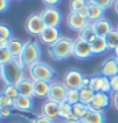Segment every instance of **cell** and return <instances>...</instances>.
I'll use <instances>...</instances> for the list:
<instances>
[{
    "label": "cell",
    "instance_id": "cell-1",
    "mask_svg": "<svg viewBox=\"0 0 118 123\" xmlns=\"http://www.w3.org/2000/svg\"><path fill=\"white\" fill-rule=\"evenodd\" d=\"M72 48H74V39L61 36L57 42L48 47V55L53 60L62 61L72 56Z\"/></svg>",
    "mask_w": 118,
    "mask_h": 123
},
{
    "label": "cell",
    "instance_id": "cell-2",
    "mask_svg": "<svg viewBox=\"0 0 118 123\" xmlns=\"http://www.w3.org/2000/svg\"><path fill=\"white\" fill-rule=\"evenodd\" d=\"M27 74H28V77L32 80H43L47 81V83H52L53 77H55L56 72L52 69L51 66L46 62H36L33 65H31L29 67L25 69Z\"/></svg>",
    "mask_w": 118,
    "mask_h": 123
},
{
    "label": "cell",
    "instance_id": "cell-3",
    "mask_svg": "<svg viewBox=\"0 0 118 123\" xmlns=\"http://www.w3.org/2000/svg\"><path fill=\"white\" fill-rule=\"evenodd\" d=\"M24 70L19 63L13 58L10 62L1 66V81L4 85L6 84H17L22 77H24Z\"/></svg>",
    "mask_w": 118,
    "mask_h": 123
},
{
    "label": "cell",
    "instance_id": "cell-4",
    "mask_svg": "<svg viewBox=\"0 0 118 123\" xmlns=\"http://www.w3.org/2000/svg\"><path fill=\"white\" fill-rule=\"evenodd\" d=\"M41 56H42V51H41L39 44L36 41L29 39L27 42H24V48L19 58H20L22 63H23V66L27 69V67H29L33 63L39 62Z\"/></svg>",
    "mask_w": 118,
    "mask_h": 123
},
{
    "label": "cell",
    "instance_id": "cell-5",
    "mask_svg": "<svg viewBox=\"0 0 118 123\" xmlns=\"http://www.w3.org/2000/svg\"><path fill=\"white\" fill-rule=\"evenodd\" d=\"M24 27H25L27 33L32 36V37H39V34L46 28L39 13H32V14H29L25 20Z\"/></svg>",
    "mask_w": 118,
    "mask_h": 123
},
{
    "label": "cell",
    "instance_id": "cell-6",
    "mask_svg": "<svg viewBox=\"0 0 118 123\" xmlns=\"http://www.w3.org/2000/svg\"><path fill=\"white\" fill-rule=\"evenodd\" d=\"M42 20L46 27H55L58 28V25L62 22V14L55 6H46L42 12H39Z\"/></svg>",
    "mask_w": 118,
    "mask_h": 123
},
{
    "label": "cell",
    "instance_id": "cell-7",
    "mask_svg": "<svg viewBox=\"0 0 118 123\" xmlns=\"http://www.w3.org/2000/svg\"><path fill=\"white\" fill-rule=\"evenodd\" d=\"M83 80H84V75L81 74L79 70L70 69V70H67L65 72L62 83L67 89H78V90H80L81 88H83Z\"/></svg>",
    "mask_w": 118,
    "mask_h": 123
},
{
    "label": "cell",
    "instance_id": "cell-8",
    "mask_svg": "<svg viewBox=\"0 0 118 123\" xmlns=\"http://www.w3.org/2000/svg\"><path fill=\"white\" fill-rule=\"evenodd\" d=\"M93 56V51L90 47V43L84 39L75 38L74 39V48H72V57L78 60H87Z\"/></svg>",
    "mask_w": 118,
    "mask_h": 123
},
{
    "label": "cell",
    "instance_id": "cell-9",
    "mask_svg": "<svg viewBox=\"0 0 118 123\" xmlns=\"http://www.w3.org/2000/svg\"><path fill=\"white\" fill-rule=\"evenodd\" d=\"M89 89H92L94 93L102 92V93H112L111 89V81L109 77H106L100 74H97L90 77V84H89Z\"/></svg>",
    "mask_w": 118,
    "mask_h": 123
},
{
    "label": "cell",
    "instance_id": "cell-10",
    "mask_svg": "<svg viewBox=\"0 0 118 123\" xmlns=\"http://www.w3.org/2000/svg\"><path fill=\"white\" fill-rule=\"evenodd\" d=\"M112 103V97L108 93H102V92H98L94 94V99L93 102L89 104V109L92 111H97V112H103L106 109L109 108Z\"/></svg>",
    "mask_w": 118,
    "mask_h": 123
},
{
    "label": "cell",
    "instance_id": "cell-11",
    "mask_svg": "<svg viewBox=\"0 0 118 123\" xmlns=\"http://www.w3.org/2000/svg\"><path fill=\"white\" fill-rule=\"evenodd\" d=\"M66 93H67V88L63 85V83L52 81L51 85H50V92H48L47 99L60 104L66 100Z\"/></svg>",
    "mask_w": 118,
    "mask_h": 123
},
{
    "label": "cell",
    "instance_id": "cell-12",
    "mask_svg": "<svg viewBox=\"0 0 118 123\" xmlns=\"http://www.w3.org/2000/svg\"><path fill=\"white\" fill-rule=\"evenodd\" d=\"M66 24H67V27H69L71 31L78 32L79 33L81 29L85 28V27L89 24V22H88L87 18H85L84 14L70 12L69 14H67V17H66Z\"/></svg>",
    "mask_w": 118,
    "mask_h": 123
},
{
    "label": "cell",
    "instance_id": "cell-13",
    "mask_svg": "<svg viewBox=\"0 0 118 123\" xmlns=\"http://www.w3.org/2000/svg\"><path fill=\"white\" fill-rule=\"evenodd\" d=\"M99 74L106 76V77H109V79L118 75V58H117V56L107 57L102 62L100 67H99Z\"/></svg>",
    "mask_w": 118,
    "mask_h": 123
},
{
    "label": "cell",
    "instance_id": "cell-14",
    "mask_svg": "<svg viewBox=\"0 0 118 123\" xmlns=\"http://www.w3.org/2000/svg\"><path fill=\"white\" fill-rule=\"evenodd\" d=\"M61 38V33H60V29L55 28V27H46L43 29V32L39 34V42L42 44H46V46H52L55 42H57L58 39Z\"/></svg>",
    "mask_w": 118,
    "mask_h": 123
},
{
    "label": "cell",
    "instance_id": "cell-15",
    "mask_svg": "<svg viewBox=\"0 0 118 123\" xmlns=\"http://www.w3.org/2000/svg\"><path fill=\"white\" fill-rule=\"evenodd\" d=\"M41 114L46 116L52 121L57 119V118H60V104L46 99L41 105Z\"/></svg>",
    "mask_w": 118,
    "mask_h": 123
},
{
    "label": "cell",
    "instance_id": "cell-16",
    "mask_svg": "<svg viewBox=\"0 0 118 123\" xmlns=\"http://www.w3.org/2000/svg\"><path fill=\"white\" fill-rule=\"evenodd\" d=\"M92 25L94 28L95 34H97L98 37H104V38H106L107 36L109 34L113 29H114L113 24L108 19H106V18H100V19H98L97 22L92 23Z\"/></svg>",
    "mask_w": 118,
    "mask_h": 123
},
{
    "label": "cell",
    "instance_id": "cell-17",
    "mask_svg": "<svg viewBox=\"0 0 118 123\" xmlns=\"http://www.w3.org/2000/svg\"><path fill=\"white\" fill-rule=\"evenodd\" d=\"M17 89L19 92V95L28 98H34V89H33V80L29 79L28 76H24L15 84Z\"/></svg>",
    "mask_w": 118,
    "mask_h": 123
},
{
    "label": "cell",
    "instance_id": "cell-18",
    "mask_svg": "<svg viewBox=\"0 0 118 123\" xmlns=\"http://www.w3.org/2000/svg\"><path fill=\"white\" fill-rule=\"evenodd\" d=\"M104 12H106L104 9H102L98 5H95L94 3L89 1L87 9H85V12H84V15L88 19L89 23H94V22H97L98 19H100V18H104Z\"/></svg>",
    "mask_w": 118,
    "mask_h": 123
},
{
    "label": "cell",
    "instance_id": "cell-19",
    "mask_svg": "<svg viewBox=\"0 0 118 123\" xmlns=\"http://www.w3.org/2000/svg\"><path fill=\"white\" fill-rule=\"evenodd\" d=\"M13 109L19 111V112H31L32 109H33V98H28V97L19 95L18 98L14 99Z\"/></svg>",
    "mask_w": 118,
    "mask_h": 123
},
{
    "label": "cell",
    "instance_id": "cell-20",
    "mask_svg": "<svg viewBox=\"0 0 118 123\" xmlns=\"http://www.w3.org/2000/svg\"><path fill=\"white\" fill-rule=\"evenodd\" d=\"M50 85L51 83L43 80H34L33 81V89H34V98H41L44 99L48 97V92H50Z\"/></svg>",
    "mask_w": 118,
    "mask_h": 123
},
{
    "label": "cell",
    "instance_id": "cell-21",
    "mask_svg": "<svg viewBox=\"0 0 118 123\" xmlns=\"http://www.w3.org/2000/svg\"><path fill=\"white\" fill-rule=\"evenodd\" d=\"M89 43H90V47H92L93 55H102V53L108 51L107 41L104 37H98V36H95Z\"/></svg>",
    "mask_w": 118,
    "mask_h": 123
},
{
    "label": "cell",
    "instance_id": "cell-22",
    "mask_svg": "<svg viewBox=\"0 0 118 123\" xmlns=\"http://www.w3.org/2000/svg\"><path fill=\"white\" fill-rule=\"evenodd\" d=\"M23 48H24V43L17 38H10L8 42V46H6V49L12 55L13 58L19 57L22 52H23Z\"/></svg>",
    "mask_w": 118,
    "mask_h": 123
},
{
    "label": "cell",
    "instance_id": "cell-23",
    "mask_svg": "<svg viewBox=\"0 0 118 123\" xmlns=\"http://www.w3.org/2000/svg\"><path fill=\"white\" fill-rule=\"evenodd\" d=\"M83 123H106V116L103 112H97L89 109L88 113L81 118Z\"/></svg>",
    "mask_w": 118,
    "mask_h": 123
},
{
    "label": "cell",
    "instance_id": "cell-24",
    "mask_svg": "<svg viewBox=\"0 0 118 123\" xmlns=\"http://www.w3.org/2000/svg\"><path fill=\"white\" fill-rule=\"evenodd\" d=\"M88 4H89V0H70L69 9H70V12H72V13H80V14H84Z\"/></svg>",
    "mask_w": 118,
    "mask_h": 123
},
{
    "label": "cell",
    "instance_id": "cell-25",
    "mask_svg": "<svg viewBox=\"0 0 118 123\" xmlns=\"http://www.w3.org/2000/svg\"><path fill=\"white\" fill-rule=\"evenodd\" d=\"M95 32H94V28H93V25L92 23H89L85 28H83L79 33H78V38L80 39H84V41H87V42H90L94 37H95Z\"/></svg>",
    "mask_w": 118,
    "mask_h": 123
},
{
    "label": "cell",
    "instance_id": "cell-26",
    "mask_svg": "<svg viewBox=\"0 0 118 123\" xmlns=\"http://www.w3.org/2000/svg\"><path fill=\"white\" fill-rule=\"evenodd\" d=\"M106 41H107L108 51H114L118 47V32L116 31V28L106 37Z\"/></svg>",
    "mask_w": 118,
    "mask_h": 123
},
{
    "label": "cell",
    "instance_id": "cell-27",
    "mask_svg": "<svg viewBox=\"0 0 118 123\" xmlns=\"http://www.w3.org/2000/svg\"><path fill=\"white\" fill-rule=\"evenodd\" d=\"M74 114L72 112V105L69 104L67 102H62L60 103V118H62L63 121H69V118Z\"/></svg>",
    "mask_w": 118,
    "mask_h": 123
},
{
    "label": "cell",
    "instance_id": "cell-28",
    "mask_svg": "<svg viewBox=\"0 0 118 123\" xmlns=\"http://www.w3.org/2000/svg\"><path fill=\"white\" fill-rule=\"evenodd\" d=\"M1 94H4L5 97L10 98L13 100L19 97V92H18V89H17V85H14V84H6V85H4L3 86V90H1Z\"/></svg>",
    "mask_w": 118,
    "mask_h": 123
},
{
    "label": "cell",
    "instance_id": "cell-29",
    "mask_svg": "<svg viewBox=\"0 0 118 123\" xmlns=\"http://www.w3.org/2000/svg\"><path fill=\"white\" fill-rule=\"evenodd\" d=\"M94 92L92 89H89V88H81L80 89V102L81 103H84V104H87V105H89L90 103L93 102V99H94Z\"/></svg>",
    "mask_w": 118,
    "mask_h": 123
},
{
    "label": "cell",
    "instance_id": "cell-30",
    "mask_svg": "<svg viewBox=\"0 0 118 123\" xmlns=\"http://www.w3.org/2000/svg\"><path fill=\"white\" fill-rule=\"evenodd\" d=\"M69 104L74 105L76 103H80V90L78 89H67L66 93V100Z\"/></svg>",
    "mask_w": 118,
    "mask_h": 123
},
{
    "label": "cell",
    "instance_id": "cell-31",
    "mask_svg": "<svg viewBox=\"0 0 118 123\" xmlns=\"http://www.w3.org/2000/svg\"><path fill=\"white\" fill-rule=\"evenodd\" d=\"M89 111V105H87V104H84V103H76L72 105V112H74V114L79 118V119H81L85 114L88 113Z\"/></svg>",
    "mask_w": 118,
    "mask_h": 123
},
{
    "label": "cell",
    "instance_id": "cell-32",
    "mask_svg": "<svg viewBox=\"0 0 118 123\" xmlns=\"http://www.w3.org/2000/svg\"><path fill=\"white\" fill-rule=\"evenodd\" d=\"M13 60L12 55L9 53L6 48H0V66H4L5 63L10 62Z\"/></svg>",
    "mask_w": 118,
    "mask_h": 123
},
{
    "label": "cell",
    "instance_id": "cell-33",
    "mask_svg": "<svg viewBox=\"0 0 118 123\" xmlns=\"http://www.w3.org/2000/svg\"><path fill=\"white\" fill-rule=\"evenodd\" d=\"M0 37H1V38H5V39L13 38V33H12L10 27L6 25V24L0 23Z\"/></svg>",
    "mask_w": 118,
    "mask_h": 123
},
{
    "label": "cell",
    "instance_id": "cell-34",
    "mask_svg": "<svg viewBox=\"0 0 118 123\" xmlns=\"http://www.w3.org/2000/svg\"><path fill=\"white\" fill-rule=\"evenodd\" d=\"M89 1L94 3L95 5H98L102 9H104V10H107V9H109L111 6H113V4H114L116 0H89Z\"/></svg>",
    "mask_w": 118,
    "mask_h": 123
},
{
    "label": "cell",
    "instance_id": "cell-35",
    "mask_svg": "<svg viewBox=\"0 0 118 123\" xmlns=\"http://www.w3.org/2000/svg\"><path fill=\"white\" fill-rule=\"evenodd\" d=\"M0 104H1V108L8 107V108H13V104H14V100L5 97L4 94L0 93Z\"/></svg>",
    "mask_w": 118,
    "mask_h": 123
},
{
    "label": "cell",
    "instance_id": "cell-36",
    "mask_svg": "<svg viewBox=\"0 0 118 123\" xmlns=\"http://www.w3.org/2000/svg\"><path fill=\"white\" fill-rule=\"evenodd\" d=\"M31 123H55V121L50 119V118H47L46 116H43V114H39L36 118H33Z\"/></svg>",
    "mask_w": 118,
    "mask_h": 123
},
{
    "label": "cell",
    "instance_id": "cell-37",
    "mask_svg": "<svg viewBox=\"0 0 118 123\" xmlns=\"http://www.w3.org/2000/svg\"><path fill=\"white\" fill-rule=\"evenodd\" d=\"M109 81H111V89H112V93H118V75L111 77Z\"/></svg>",
    "mask_w": 118,
    "mask_h": 123
},
{
    "label": "cell",
    "instance_id": "cell-38",
    "mask_svg": "<svg viewBox=\"0 0 118 123\" xmlns=\"http://www.w3.org/2000/svg\"><path fill=\"white\" fill-rule=\"evenodd\" d=\"M12 111H13V108H8V107H4V108H1L0 109V116H1V118L4 117H9L12 114Z\"/></svg>",
    "mask_w": 118,
    "mask_h": 123
},
{
    "label": "cell",
    "instance_id": "cell-39",
    "mask_svg": "<svg viewBox=\"0 0 118 123\" xmlns=\"http://www.w3.org/2000/svg\"><path fill=\"white\" fill-rule=\"evenodd\" d=\"M10 0H0V13H4L9 8Z\"/></svg>",
    "mask_w": 118,
    "mask_h": 123
},
{
    "label": "cell",
    "instance_id": "cell-40",
    "mask_svg": "<svg viewBox=\"0 0 118 123\" xmlns=\"http://www.w3.org/2000/svg\"><path fill=\"white\" fill-rule=\"evenodd\" d=\"M60 1H61V0H42V3L46 6H56Z\"/></svg>",
    "mask_w": 118,
    "mask_h": 123
},
{
    "label": "cell",
    "instance_id": "cell-41",
    "mask_svg": "<svg viewBox=\"0 0 118 123\" xmlns=\"http://www.w3.org/2000/svg\"><path fill=\"white\" fill-rule=\"evenodd\" d=\"M112 104L117 111H118V93H113L112 95Z\"/></svg>",
    "mask_w": 118,
    "mask_h": 123
},
{
    "label": "cell",
    "instance_id": "cell-42",
    "mask_svg": "<svg viewBox=\"0 0 118 123\" xmlns=\"http://www.w3.org/2000/svg\"><path fill=\"white\" fill-rule=\"evenodd\" d=\"M8 42H9V39H5V38L0 37V48H6Z\"/></svg>",
    "mask_w": 118,
    "mask_h": 123
},
{
    "label": "cell",
    "instance_id": "cell-43",
    "mask_svg": "<svg viewBox=\"0 0 118 123\" xmlns=\"http://www.w3.org/2000/svg\"><path fill=\"white\" fill-rule=\"evenodd\" d=\"M89 84H90V77L84 76V80H83V88H89Z\"/></svg>",
    "mask_w": 118,
    "mask_h": 123
},
{
    "label": "cell",
    "instance_id": "cell-44",
    "mask_svg": "<svg viewBox=\"0 0 118 123\" xmlns=\"http://www.w3.org/2000/svg\"><path fill=\"white\" fill-rule=\"evenodd\" d=\"M113 8H114V12L118 14V0H116L114 4H113Z\"/></svg>",
    "mask_w": 118,
    "mask_h": 123
},
{
    "label": "cell",
    "instance_id": "cell-45",
    "mask_svg": "<svg viewBox=\"0 0 118 123\" xmlns=\"http://www.w3.org/2000/svg\"><path fill=\"white\" fill-rule=\"evenodd\" d=\"M65 123H83V122H81V119H79V121H76V122H65Z\"/></svg>",
    "mask_w": 118,
    "mask_h": 123
},
{
    "label": "cell",
    "instance_id": "cell-46",
    "mask_svg": "<svg viewBox=\"0 0 118 123\" xmlns=\"http://www.w3.org/2000/svg\"><path fill=\"white\" fill-rule=\"evenodd\" d=\"M114 56H117V57H118V47L114 49Z\"/></svg>",
    "mask_w": 118,
    "mask_h": 123
},
{
    "label": "cell",
    "instance_id": "cell-47",
    "mask_svg": "<svg viewBox=\"0 0 118 123\" xmlns=\"http://www.w3.org/2000/svg\"><path fill=\"white\" fill-rule=\"evenodd\" d=\"M0 81H1V66H0Z\"/></svg>",
    "mask_w": 118,
    "mask_h": 123
},
{
    "label": "cell",
    "instance_id": "cell-48",
    "mask_svg": "<svg viewBox=\"0 0 118 123\" xmlns=\"http://www.w3.org/2000/svg\"><path fill=\"white\" fill-rule=\"evenodd\" d=\"M116 31L118 32V24H117V27H116Z\"/></svg>",
    "mask_w": 118,
    "mask_h": 123
},
{
    "label": "cell",
    "instance_id": "cell-49",
    "mask_svg": "<svg viewBox=\"0 0 118 123\" xmlns=\"http://www.w3.org/2000/svg\"><path fill=\"white\" fill-rule=\"evenodd\" d=\"M0 109H1V104H0Z\"/></svg>",
    "mask_w": 118,
    "mask_h": 123
},
{
    "label": "cell",
    "instance_id": "cell-50",
    "mask_svg": "<svg viewBox=\"0 0 118 123\" xmlns=\"http://www.w3.org/2000/svg\"><path fill=\"white\" fill-rule=\"evenodd\" d=\"M0 119H1V116H0Z\"/></svg>",
    "mask_w": 118,
    "mask_h": 123
},
{
    "label": "cell",
    "instance_id": "cell-51",
    "mask_svg": "<svg viewBox=\"0 0 118 123\" xmlns=\"http://www.w3.org/2000/svg\"><path fill=\"white\" fill-rule=\"evenodd\" d=\"M117 58H118V57H117Z\"/></svg>",
    "mask_w": 118,
    "mask_h": 123
}]
</instances>
